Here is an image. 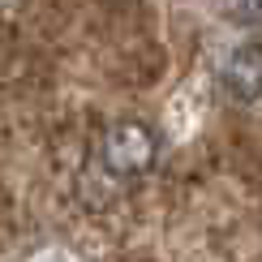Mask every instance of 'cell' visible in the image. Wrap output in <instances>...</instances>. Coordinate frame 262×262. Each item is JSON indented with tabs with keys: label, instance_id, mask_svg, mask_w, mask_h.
<instances>
[{
	"label": "cell",
	"instance_id": "7a4b0ae2",
	"mask_svg": "<svg viewBox=\"0 0 262 262\" xmlns=\"http://www.w3.org/2000/svg\"><path fill=\"white\" fill-rule=\"evenodd\" d=\"M220 86L228 99L236 103H254L262 95V39H249L241 48H232V56L220 69Z\"/></svg>",
	"mask_w": 262,
	"mask_h": 262
},
{
	"label": "cell",
	"instance_id": "6da1fadb",
	"mask_svg": "<svg viewBox=\"0 0 262 262\" xmlns=\"http://www.w3.org/2000/svg\"><path fill=\"white\" fill-rule=\"evenodd\" d=\"M155 159H159V134L146 121H116L99 142L103 172H112V177H121V181L150 172Z\"/></svg>",
	"mask_w": 262,
	"mask_h": 262
}]
</instances>
